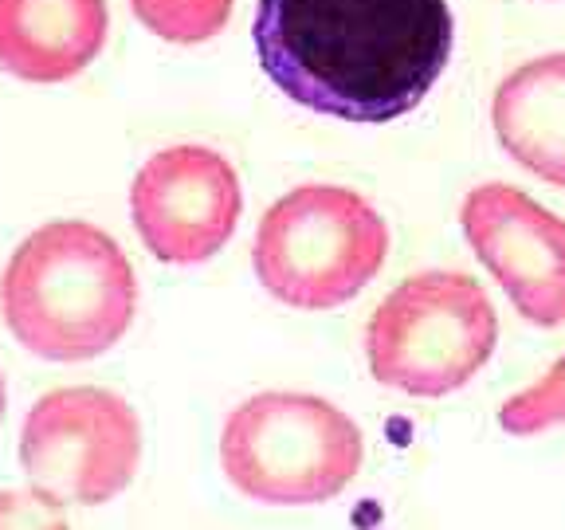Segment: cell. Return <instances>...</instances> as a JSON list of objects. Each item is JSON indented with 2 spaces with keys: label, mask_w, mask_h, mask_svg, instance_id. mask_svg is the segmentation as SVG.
Listing matches in <instances>:
<instances>
[{
  "label": "cell",
  "mask_w": 565,
  "mask_h": 530,
  "mask_svg": "<svg viewBox=\"0 0 565 530\" xmlns=\"http://www.w3.org/2000/svg\"><path fill=\"white\" fill-rule=\"evenodd\" d=\"M256 55L299 106L393 122L424 103L452 55L448 0H259Z\"/></svg>",
  "instance_id": "6da1fadb"
},
{
  "label": "cell",
  "mask_w": 565,
  "mask_h": 530,
  "mask_svg": "<svg viewBox=\"0 0 565 530\" xmlns=\"http://www.w3.org/2000/svg\"><path fill=\"white\" fill-rule=\"evenodd\" d=\"M0 311L28 354L91 362L126 338L138 311V279L103 228L52 220L12 252L0 279Z\"/></svg>",
  "instance_id": "7a4b0ae2"
},
{
  "label": "cell",
  "mask_w": 565,
  "mask_h": 530,
  "mask_svg": "<svg viewBox=\"0 0 565 530\" xmlns=\"http://www.w3.org/2000/svg\"><path fill=\"white\" fill-rule=\"evenodd\" d=\"M389 256V224L361 193L299 185L263 212L256 232L259 283L295 311H330L377 279Z\"/></svg>",
  "instance_id": "3957f363"
},
{
  "label": "cell",
  "mask_w": 565,
  "mask_h": 530,
  "mask_svg": "<svg viewBox=\"0 0 565 530\" xmlns=\"http://www.w3.org/2000/svg\"><path fill=\"white\" fill-rule=\"evenodd\" d=\"M361 456V428L314 393H256L228 413L220 432L228 483L271 507H310L342 495Z\"/></svg>",
  "instance_id": "277c9868"
},
{
  "label": "cell",
  "mask_w": 565,
  "mask_h": 530,
  "mask_svg": "<svg viewBox=\"0 0 565 530\" xmlns=\"http://www.w3.org/2000/svg\"><path fill=\"white\" fill-rule=\"evenodd\" d=\"M499 318L463 271H420L393 287L365 322L369 373L409 397H444L487 366Z\"/></svg>",
  "instance_id": "5b68a950"
},
{
  "label": "cell",
  "mask_w": 565,
  "mask_h": 530,
  "mask_svg": "<svg viewBox=\"0 0 565 530\" xmlns=\"http://www.w3.org/2000/svg\"><path fill=\"white\" fill-rule=\"evenodd\" d=\"M142 464V421L134 405L99 385L44 393L20 428L28 487L52 503L99 507L118 499Z\"/></svg>",
  "instance_id": "8992f818"
},
{
  "label": "cell",
  "mask_w": 565,
  "mask_h": 530,
  "mask_svg": "<svg viewBox=\"0 0 565 530\" xmlns=\"http://www.w3.org/2000/svg\"><path fill=\"white\" fill-rule=\"evenodd\" d=\"M244 209L232 161L208 146H165L138 169L130 212L142 244L161 264L212 260L236 232Z\"/></svg>",
  "instance_id": "52a82bcc"
},
{
  "label": "cell",
  "mask_w": 565,
  "mask_h": 530,
  "mask_svg": "<svg viewBox=\"0 0 565 530\" xmlns=\"http://www.w3.org/2000/svg\"><path fill=\"white\" fill-rule=\"evenodd\" d=\"M467 244L534 326L565 322V220L522 189L487 181L460 205Z\"/></svg>",
  "instance_id": "ba28073f"
},
{
  "label": "cell",
  "mask_w": 565,
  "mask_h": 530,
  "mask_svg": "<svg viewBox=\"0 0 565 530\" xmlns=\"http://www.w3.org/2000/svg\"><path fill=\"white\" fill-rule=\"evenodd\" d=\"M106 28V0H0V71L67 83L103 52Z\"/></svg>",
  "instance_id": "9c48e42d"
},
{
  "label": "cell",
  "mask_w": 565,
  "mask_h": 530,
  "mask_svg": "<svg viewBox=\"0 0 565 530\" xmlns=\"http://www.w3.org/2000/svg\"><path fill=\"white\" fill-rule=\"evenodd\" d=\"M491 126L522 169L565 185V52L538 55L511 71L491 99Z\"/></svg>",
  "instance_id": "30bf717a"
},
{
  "label": "cell",
  "mask_w": 565,
  "mask_h": 530,
  "mask_svg": "<svg viewBox=\"0 0 565 530\" xmlns=\"http://www.w3.org/2000/svg\"><path fill=\"white\" fill-rule=\"evenodd\" d=\"M130 4L134 16L169 44H205L232 16V0H130Z\"/></svg>",
  "instance_id": "8fae6325"
},
{
  "label": "cell",
  "mask_w": 565,
  "mask_h": 530,
  "mask_svg": "<svg viewBox=\"0 0 565 530\" xmlns=\"http://www.w3.org/2000/svg\"><path fill=\"white\" fill-rule=\"evenodd\" d=\"M499 424L514 436H534L542 428L565 424V354L546 370L542 381L514 393L511 401L499 409Z\"/></svg>",
  "instance_id": "7c38bea8"
},
{
  "label": "cell",
  "mask_w": 565,
  "mask_h": 530,
  "mask_svg": "<svg viewBox=\"0 0 565 530\" xmlns=\"http://www.w3.org/2000/svg\"><path fill=\"white\" fill-rule=\"evenodd\" d=\"M0 530H71L63 507L44 499L40 491H0Z\"/></svg>",
  "instance_id": "4fadbf2b"
},
{
  "label": "cell",
  "mask_w": 565,
  "mask_h": 530,
  "mask_svg": "<svg viewBox=\"0 0 565 530\" xmlns=\"http://www.w3.org/2000/svg\"><path fill=\"white\" fill-rule=\"evenodd\" d=\"M4 409H8V385H4V370H0V424H4Z\"/></svg>",
  "instance_id": "5bb4252c"
}]
</instances>
